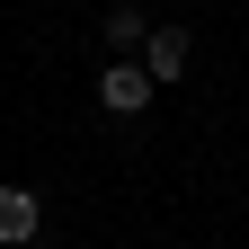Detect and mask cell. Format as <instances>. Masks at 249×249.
Listing matches in <instances>:
<instances>
[{
	"label": "cell",
	"instance_id": "1",
	"mask_svg": "<svg viewBox=\"0 0 249 249\" xmlns=\"http://www.w3.org/2000/svg\"><path fill=\"white\" fill-rule=\"evenodd\" d=\"M98 107H107V116H142V107H151V71H142V62L98 71Z\"/></svg>",
	"mask_w": 249,
	"mask_h": 249
},
{
	"label": "cell",
	"instance_id": "2",
	"mask_svg": "<svg viewBox=\"0 0 249 249\" xmlns=\"http://www.w3.org/2000/svg\"><path fill=\"white\" fill-rule=\"evenodd\" d=\"M187 53H196V45H187V27H151V36H142V71H151V89L178 80V71H187Z\"/></svg>",
	"mask_w": 249,
	"mask_h": 249
},
{
	"label": "cell",
	"instance_id": "3",
	"mask_svg": "<svg viewBox=\"0 0 249 249\" xmlns=\"http://www.w3.org/2000/svg\"><path fill=\"white\" fill-rule=\"evenodd\" d=\"M36 223H45V205L27 196V187H0V249H27Z\"/></svg>",
	"mask_w": 249,
	"mask_h": 249
},
{
	"label": "cell",
	"instance_id": "4",
	"mask_svg": "<svg viewBox=\"0 0 249 249\" xmlns=\"http://www.w3.org/2000/svg\"><path fill=\"white\" fill-rule=\"evenodd\" d=\"M142 36H151V18L134 9V0H116V9H107V45H116V53H134Z\"/></svg>",
	"mask_w": 249,
	"mask_h": 249
}]
</instances>
